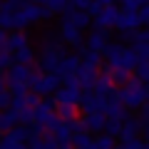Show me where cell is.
Instances as JSON below:
<instances>
[{
	"label": "cell",
	"instance_id": "cell-1",
	"mask_svg": "<svg viewBox=\"0 0 149 149\" xmlns=\"http://www.w3.org/2000/svg\"><path fill=\"white\" fill-rule=\"evenodd\" d=\"M119 102L124 107H144V102H147V87H144V82L142 80H129L119 90Z\"/></svg>",
	"mask_w": 149,
	"mask_h": 149
},
{
	"label": "cell",
	"instance_id": "cell-2",
	"mask_svg": "<svg viewBox=\"0 0 149 149\" xmlns=\"http://www.w3.org/2000/svg\"><path fill=\"white\" fill-rule=\"evenodd\" d=\"M60 77L55 72H35L32 74V80H30V85H32V92L35 95H50V92H57L60 90Z\"/></svg>",
	"mask_w": 149,
	"mask_h": 149
},
{
	"label": "cell",
	"instance_id": "cell-3",
	"mask_svg": "<svg viewBox=\"0 0 149 149\" xmlns=\"http://www.w3.org/2000/svg\"><path fill=\"white\" fill-rule=\"evenodd\" d=\"M65 57H67V55H65V47H60V45H45V50L40 52V67H42L45 72H55L57 65L62 62Z\"/></svg>",
	"mask_w": 149,
	"mask_h": 149
},
{
	"label": "cell",
	"instance_id": "cell-4",
	"mask_svg": "<svg viewBox=\"0 0 149 149\" xmlns=\"http://www.w3.org/2000/svg\"><path fill=\"white\" fill-rule=\"evenodd\" d=\"M82 100V87L77 85V80L67 82L65 87H60L55 92V107H62V104H77Z\"/></svg>",
	"mask_w": 149,
	"mask_h": 149
},
{
	"label": "cell",
	"instance_id": "cell-5",
	"mask_svg": "<svg viewBox=\"0 0 149 149\" xmlns=\"http://www.w3.org/2000/svg\"><path fill=\"white\" fill-rule=\"evenodd\" d=\"M32 70L27 65H10L8 67V85L10 87H27L32 80Z\"/></svg>",
	"mask_w": 149,
	"mask_h": 149
},
{
	"label": "cell",
	"instance_id": "cell-6",
	"mask_svg": "<svg viewBox=\"0 0 149 149\" xmlns=\"http://www.w3.org/2000/svg\"><path fill=\"white\" fill-rule=\"evenodd\" d=\"M119 13H122V10H117L114 5L102 8V10H100V15L95 17L97 30H109V27H117V22H119Z\"/></svg>",
	"mask_w": 149,
	"mask_h": 149
},
{
	"label": "cell",
	"instance_id": "cell-7",
	"mask_svg": "<svg viewBox=\"0 0 149 149\" xmlns=\"http://www.w3.org/2000/svg\"><path fill=\"white\" fill-rule=\"evenodd\" d=\"M80 122H82V129H85V132H100V129H104L107 117L100 114V112H85Z\"/></svg>",
	"mask_w": 149,
	"mask_h": 149
},
{
	"label": "cell",
	"instance_id": "cell-8",
	"mask_svg": "<svg viewBox=\"0 0 149 149\" xmlns=\"http://www.w3.org/2000/svg\"><path fill=\"white\" fill-rule=\"evenodd\" d=\"M97 74H100V72H97V67H92V65H85V62H82L80 70H77V74H74V80H77V85H80V87L90 90V87L95 85Z\"/></svg>",
	"mask_w": 149,
	"mask_h": 149
},
{
	"label": "cell",
	"instance_id": "cell-9",
	"mask_svg": "<svg viewBox=\"0 0 149 149\" xmlns=\"http://www.w3.org/2000/svg\"><path fill=\"white\" fill-rule=\"evenodd\" d=\"M25 47H30V40L25 37V32H13V35H8V40H5V50L10 55H15V52H20V50H25Z\"/></svg>",
	"mask_w": 149,
	"mask_h": 149
},
{
	"label": "cell",
	"instance_id": "cell-10",
	"mask_svg": "<svg viewBox=\"0 0 149 149\" xmlns=\"http://www.w3.org/2000/svg\"><path fill=\"white\" fill-rule=\"evenodd\" d=\"M65 22H70V25H74L77 30H82V27L90 25V13L87 10H67L65 13Z\"/></svg>",
	"mask_w": 149,
	"mask_h": 149
},
{
	"label": "cell",
	"instance_id": "cell-11",
	"mask_svg": "<svg viewBox=\"0 0 149 149\" xmlns=\"http://www.w3.org/2000/svg\"><path fill=\"white\" fill-rule=\"evenodd\" d=\"M107 30H92L90 35H87V47L92 50V52H100V50L107 47Z\"/></svg>",
	"mask_w": 149,
	"mask_h": 149
},
{
	"label": "cell",
	"instance_id": "cell-12",
	"mask_svg": "<svg viewBox=\"0 0 149 149\" xmlns=\"http://www.w3.org/2000/svg\"><path fill=\"white\" fill-rule=\"evenodd\" d=\"M60 37H62L67 45H80L82 42V32L77 30L74 25H70V22H62V27H60Z\"/></svg>",
	"mask_w": 149,
	"mask_h": 149
},
{
	"label": "cell",
	"instance_id": "cell-13",
	"mask_svg": "<svg viewBox=\"0 0 149 149\" xmlns=\"http://www.w3.org/2000/svg\"><path fill=\"white\" fill-rule=\"evenodd\" d=\"M139 119H127V122L122 124V132H119V137L124 139V144H129V142H134V137L139 134Z\"/></svg>",
	"mask_w": 149,
	"mask_h": 149
},
{
	"label": "cell",
	"instance_id": "cell-14",
	"mask_svg": "<svg viewBox=\"0 0 149 149\" xmlns=\"http://www.w3.org/2000/svg\"><path fill=\"white\" fill-rule=\"evenodd\" d=\"M55 114H57V119H62V122H74V119H77V104L55 107Z\"/></svg>",
	"mask_w": 149,
	"mask_h": 149
},
{
	"label": "cell",
	"instance_id": "cell-15",
	"mask_svg": "<svg viewBox=\"0 0 149 149\" xmlns=\"http://www.w3.org/2000/svg\"><path fill=\"white\" fill-rule=\"evenodd\" d=\"M15 122H17V114L13 109L0 112V132H13L15 129Z\"/></svg>",
	"mask_w": 149,
	"mask_h": 149
},
{
	"label": "cell",
	"instance_id": "cell-16",
	"mask_svg": "<svg viewBox=\"0 0 149 149\" xmlns=\"http://www.w3.org/2000/svg\"><path fill=\"white\" fill-rule=\"evenodd\" d=\"M95 149H114V139L109 134L104 137H95Z\"/></svg>",
	"mask_w": 149,
	"mask_h": 149
},
{
	"label": "cell",
	"instance_id": "cell-17",
	"mask_svg": "<svg viewBox=\"0 0 149 149\" xmlns=\"http://www.w3.org/2000/svg\"><path fill=\"white\" fill-rule=\"evenodd\" d=\"M0 107H13V92L8 90H0Z\"/></svg>",
	"mask_w": 149,
	"mask_h": 149
},
{
	"label": "cell",
	"instance_id": "cell-18",
	"mask_svg": "<svg viewBox=\"0 0 149 149\" xmlns=\"http://www.w3.org/2000/svg\"><path fill=\"white\" fill-rule=\"evenodd\" d=\"M13 65V55L8 52V50H0V70H5Z\"/></svg>",
	"mask_w": 149,
	"mask_h": 149
},
{
	"label": "cell",
	"instance_id": "cell-19",
	"mask_svg": "<svg viewBox=\"0 0 149 149\" xmlns=\"http://www.w3.org/2000/svg\"><path fill=\"white\" fill-rule=\"evenodd\" d=\"M139 122H147V124H149V107H142V114H139Z\"/></svg>",
	"mask_w": 149,
	"mask_h": 149
},
{
	"label": "cell",
	"instance_id": "cell-20",
	"mask_svg": "<svg viewBox=\"0 0 149 149\" xmlns=\"http://www.w3.org/2000/svg\"><path fill=\"white\" fill-rule=\"evenodd\" d=\"M8 3H13L15 8H22V5H27V0H8Z\"/></svg>",
	"mask_w": 149,
	"mask_h": 149
},
{
	"label": "cell",
	"instance_id": "cell-21",
	"mask_svg": "<svg viewBox=\"0 0 149 149\" xmlns=\"http://www.w3.org/2000/svg\"><path fill=\"white\" fill-rule=\"evenodd\" d=\"M147 100H149V85H147Z\"/></svg>",
	"mask_w": 149,
	"mask_h": 149
},
{
	"label": "cell",
	"instance_id": "cell-22",
	"mask_svg": "<svg viewBox=\"0 0 149 149\" xmlns=\"http://www.w3.org/2000/svg\"><path fill=\"white\" fill-rule=\"evenodd\" d=\"M0 137H3V132H0Z\"/></svg>",
	"mask_w": 149,
	"mask_h": 149
},
{
	"label": "cell",
	"instance_id": "cell-23",
	"mask_svg": "<svg viewBox=\"0 0 149 149\" xmlns=\"http://www.w3.org/2000/svg\"><path fill=\"white\" fill-rule=\"evenodd\" d=\"M70 3H72V0H70Z\"/></svg>",
	"mask_w": 149,
	"mask_h": 149
}]
</instances>
